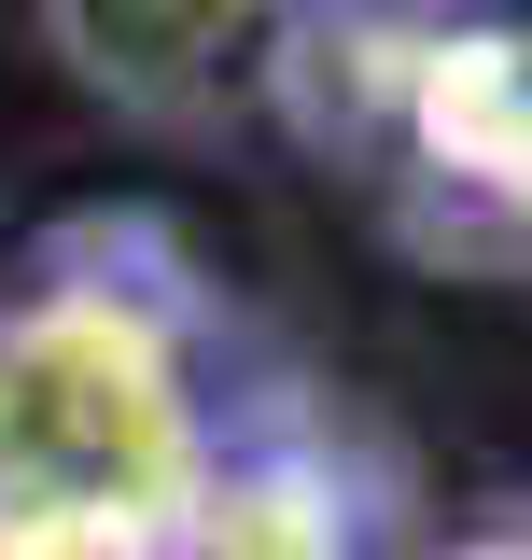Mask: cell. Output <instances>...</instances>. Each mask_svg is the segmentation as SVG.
Returning a JSON list of instances; mask_svg holds the SVG:
<instances>
[{
    "label": "cell",
    "mask_w": 532,
    "mask_h": 560,
    "mask_svg": "<svg viewBox=\"0 0 532 560\" xmlns=\"http://www.w3.org/2000/svg\"><path fill=\"white\" fill-rule=\"evenodd\" d=\"M280 0H43V43L70 57L84 98H113L140 127H210L266 57Z\"/></svg>",
    "instance_id": "6da1fadb"
}]
</instances>
